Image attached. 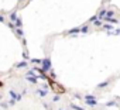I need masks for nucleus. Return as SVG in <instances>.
Here are the masks:
<instances>
[{
  "instance_id": "f257e3e1",
  "label": "nucleus",
  "mask_w": 120,
  "mask_h": 110,
  "mask_svg": "<svg viewBox=\"0 0 120 110\" xmlns=\"http://www.w3.org/2000/svg\"><path fill=\"white\" fill-rule=\"evenodd\" d=\"M10 18H11V21H14V23H16V26H17V27H21V20H20V18H17L16 13L10 14Z\"/></svg>"
},
{
  "instance_id": "f03ea898",
  "label": "nucleus",
  "mask_w": 120,
  "mask_h": 110,
  "mask_svg": "<svg viewBox=\"0 0 120 110\" xmlns=\"http://www.w3.org/2000/svg\"><path fill=\"white\" fill-rule=\"evenodd\" d=\"M86 102H88L89 106H95V104H96V99H95L93 96H90V95L86 96Z\"/></svg>"
},
{
  "instance_id": "7ed1b4c3",
  "label": "nucleus",
  "mask_w": 120,
  "mask_h": 110,
  "mask_svg": "<svg viewBox=\"0 0 120 110\" xmlns=\"http://www.w3.org/2000/svg\"><path fill=\"white\" fill-rule=\"evenodd\" d=\"M42 66H44L42 72H44V71H49V68H51V62H49V59H45V61L42 62Z\"/></svg>"
},
{
  "instance_id": "20e7f679",
  "label": "nucleus",
  "mask_w": 120,
  "mask_h": 110,
  "mask_svg": "<svg viewBox=\"0 0 120 110\" xmlns=\"http://www.w3.org/2000/svg\"><path fill=\"white\" fill-rule=\"evenodd\" d=\"M27 79H28V81H30L31 83H35V82H37V76H35V78H31V76H27Z\"/></svg>"
},
{
  "instance_id": "39448f33",
  "label": "nucleus",
  "mask_w": 120,
  "mask_h": 110,
  "mask_svg": "<svg viewBox=\"0 0 120 110\" xmlns=\"http://www.w3.org/2000/svg\"><path fill=\"white\" fill-rule=\"evenodd\" d=\"M10 95H11V97H16V99H20V96H17V95H16V92H13V90L10 92Z\"/></svg>"
},
{
  "instance_id": "423d86ee",
  "label": "nucleus",
  "mask_w": 120,
  "mask_h": 110,
  "mask_svg": "<svg viewBox=\"0 0 120 110\" xmlns=\"http://www.w3.org/2000/svg\"><path fill=\"white\" fill-rule=\"evenodd\" d=\"M26 65H27L26 62H20V64H19L17 66H19V68H26Z\"/></svg>"
},
{
  "instance_id": "0eeeda50",
  "label": "nucleus",
  "mask_w": 120,
  "mask_h": 110,
  "mask_svg": "<svg viewBox=\"0 0 120 110\" xmlns=\"http://www.w3.org/2000/svg\"><path fill=\"white\" fill-rule=\"evenodd\" d=\"M103 16H106V10H103V11L99 13V17H103Z\"/></svg>"
},
{
  "instance_id": "6e6552de",
  "label": "nucleus",
  "mask_w": 120,
  "mask_h": 110,
  "mask_svg": "<svg viewBox=\"0 0 120 110\" xmlns=\"http://www.w3.org/2000/svg\"><path fill=\"white\" fill-rule=\"evenodd\" d=\"M107 20H109L110 23H117V20H116V18H113V17H112V18H107Z\"/></svg>"
},
{
  "instance_id": "1a4fd4ad",
  "label": "nucleus",
  "mask_w": 120,
  "mask_h": 110,
  "mask_svg": "<svg viewBox=\"0 0 120 110\" xmlns=\"http://www.w3.org/2000/svg\"><path fill=\"white\" fill-rule=\"evenodd\" d=\"M16 33H17V35H19V37H21V35H23V33H21V30H16Z\"/></svg>"
},
{
  "instance_id": "9d476101",
  "label": "nucleus",
  "mask_w": 120,
  "mask_h": 110,
  "mask_svg": "<svg viewBox=\"0 0 120 110\" xmlns=\"http://www.w3.org/2000/svg\"><path fill=\"white\" fill-rule=\"evenodd\" d=\"M103 27H105V28H107V30H110V28H112V26H109V24H105Z\"/></svg>"
},
{
  "instance_id": "9b49d317",
  "label": "nucleus",
  "mask_w": 120,
  "mask_h": 110,
  "mask_svg": "<svg viewBox=\"0 0 120 110\" xmlns=\"http://www.w3.org/2000/svg\"><path fill=\"white\" fill-rule=\"evenodd\" d=\"M0 21H2V23H3V21H4V18H3V17H2V16H0Z\"/></svg>"
}]
</instances>
